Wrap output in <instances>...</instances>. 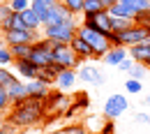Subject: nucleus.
I'll return each instance as SVG.
<instances>
[{
	"label": "nucleus",
	"instance_id": "3",
	"mask_svg": "<svg viewBox=\"0 0 150 134\" xmlns=\"http://www.w3.org/2000/svg\"><path fill=\"white\" fill-rule=\"evenodd\" d=\"M79 35H81V37L90 44V49L95 51V60L104 58V56H106V53L113 49V44L109 42V37H106V35H102V33H97V30H93V28L79 26Z\"/></svg>",
	"mask_w": 150,
	"mask_h": 134
},
{
	"label": "nucleus",
	"instance_id": "25",
	"mask_svg": "<svg viewBox=\"0 0 150 134\" xmlns=\"http://www.w3.org/2000/svg\"><path fill=\"white\" fill-rule=\"evenodd\" d=\"M109 14H111V16H125V19H134V12H132L129 7H125L120 0H118V5H113L111 9H109Z\"/></svg>",
	"mask_w": 150,
	"mask_h": 134
},
{
	"label": "nucleus",
	"instance_id": "45",
	"mask_svg": "<svg viewBox=\"0 0 150 134\" xmlns=\"http://www.w3.org/2000/svg\"><path fill=\"white\" fill-rule=\"evenodd\" d=\"M2 125H5V118L0 116V132H2Z\"/></svg>",
	"mask_w": 150,
	"mask_h": 134
},
{
	"label": "nucleus",
	"instance_id": "23",
	"mask_svg": "<svg viewBox=\"0 0 150 134\" xmlns=\"http://www.w3.org/2000/svg\"><path fill=\"white\" fill-rule=\"evenodd\" d=\"M125 7H129L132 12H134V16L136 14H141V12H150V0H120Z\"/></svg>",
	"mask_w": 150,
	"mask_h": 134
},
{
	"label": "nucleus",
	"instance_id": "36",
	"mask_svg": "<svg viewBox=\"0 0 150 134\" xmlns=\"http://www.w3.org/2000/svg\"><path fill=\"white\" fill-rule=\"evenodd\" d=\"M60 2H62V5H67L76 16H79V14H83V5H86V0H60Z\"/></svg>",
	"mask_w": 150,
	"mask_h": 134
},
{
	"label": "nucleus",
	"instance_id": "31",
	"mask_svg": "<svg viewBox=\"0 0 150 134\" xmlns=\"http://www.w3.org/2000/svg\"><path fill=\"white\" fill-rule=\"evenodd\" d=\"M125 90H127L129 95H139V93L143 90V83H141L139 79H127V81H125Z\"/></svg>",
	"mask_w": 150,
	"mask_h": 134
},
{
	"label": "nucleus",
	"instance_id": "37",
	"mask_svg": "<svg viewBox=\"0 0 150 134\" xmlns=\"http://www.w3.org/2000/svg\"><path fill=\"white\" fill-rule=\"evenodd\" d=\"M14 12H12V7H9V2H0V23H5V21L9 19Z\"/></svg>",
	"mask_w": 150,
	"mask_h": 134
},
{
	"label": "nucleus",
	"instance_id": "30",
	"mask_svg": "<svg viewBox=\"0 0 150 134\" xmlns=\"http://www.w3.org/2000/svg\"><path fill=\"white\" fill-rule=\"evenodd\" d=\"M74 106L79 111H86V109L90 106V95H88V93H76L74 95Z\"/></svg>",
	"mask_w": 150,
	"mask_h": 134
},
{
	"label": "nucleus",
	"instance_id": "18",
	"mask_svg": "<svg viewBox=\"0 0 150 134\" xmlns=\"http://www.w3.org/2000/svg\"><path fill=\"white\" fill-rule=\"evenodd\" d=\"M7 95L12 99V104H21L28 99V93H25V81L23 79H16L12 86H7Z\"/></svg>",
	"mask_w": 150,
	"mask_h": 134
},
{
	"label": "nucleus",
	"instance_id": "13",
	"mask_svg": "<svg viewBox=\"0 0 150 134\" xmlns=\"http://www.w3.org/2000/svg\"><path fill=\"white\" fill-rule=\"evenodd\" d=\"M76 72H79V79L86 81V83H93V86H102L104 83V74L95 65H81Z\"/></svg>",
	"mask_w": 150,
	"mask_h": 134
},
{
	"label": "nucleus",
	"instance_id": "27",
	"mask_svg": "<svg viewBox=\"0 0 150 134\" xmlns=\"http://www.w3.org/2000/svg\"><path fill=\"white\" fill-rule=\"evenodd\" d=\"M9 109H12V99L7 95V88L0 83V116H5Z\"/></svg>",
	"mask_w": 150,
	"mask_h": 134
},
{
	"label": "nucleus",
	"instance_id": "5",
	"mask_svg": "<svg viewBox=\"0 0 150 134\" xmlns=\"http://www.w3.org/2000/svg\"><path fill=\"white\" fill-rule=\"evenodd\" d=\"M143 42H150V26H139V23H134L132 28L118 33V46L132 49V46L143 44Z\"/></svg>",
	"mask_w": 150,
	"mask_h": 134
},
{
	"label": "nucleus",
	"instance_id": "39",
	"mask_svg": "<svg viewBox=\"0 0 150 134\" xmlns=\"http://www.w3.org/2000/svg\"><path fill=\"white\" fill-rule=\"evenodd\" d=\"M134 62H136V60H134L132 56H127L122 62H120V65H118V69H122V72H127V74H129V69L134 67Z\"/></svg>",
	"mask_w": 150,
	"mask_h": 134
},
{
	"label": "nucleus",
	"instance_id": "48",
	"mask_svg": "<svg viewBox=\"0 0 150 134\" xmlns=\"http://www.w3.org/2000/svg\"><path fill=\"white\" fill-rule=\"evenodd\" d=\"M0 2H7V0H0Z\"/></svg>",
	"mask_w": 150,
	"mask_h": 134
},
{
	"label": "nucleus",
	"instance_id": "38",
	"mask_svg": "<svg viewBox=\"0 0 150 134\" xmlns=\"http://www.w3.org/2000/svg\"><path fill=\"white\" fill-rule=\"evenodd\" d=\"M134 23H139V26H150V12L136 14V16H134Z\"/></svg>",
	"mask_w": 150,
	"mask_h": 134
},
{
	"label": "nucleus",
	"instance_id": "9",
	"mask_svg": "<svg viewBox=\"0 0 150 134\" xmlns=\"http://www.w3.org/2000/svg\"><path fill=\"white\" fill-rule=\"evenodd\" d=\"M2 37L12 46V44H35L44 35H42V30H5Z\"/></svg>",
	"mask_w": 150,
	"mask_h": 134
},
{
	"label": "nucleus",
	"instance_id": "20",
	"mask_svg": "<svg viewBox=\"0 0 150 134\" xmlns=\"http://www.w3.org/2000/svg\"><path fill=\"white\" fill-rule=\"evenodd\" d=\"M127 56H129V49H125V46H113L102 60H104V65H109V67H118Z\"/></svg>",
	"mask_w": 150,
	"mask_h": 134
},
{
	"label": "nucleus",
	"instance_id": "42",
	"mask_svg": "<svg viewBox=\"0 0 150 134\" xmlns=\"http://www.w3.org/2000/svg\"><path fill=\"white\" fill-rule=\"evenodd\" d=\"M102 5H104V9L109 12V9H111L113 5H118V0H102Z\"/></svg>",
	"mask_w": 150,
	"mask_h": 134
},
{
	"label": "nucleus",
	"instance_id": "6",
	"mask_svg": "<svg viewBox=\"0 0 150 134\" xmlns=\"http://www.w3.org/2000/svg\"><path fill=\"white\" fill-rule=\"evenodd\" d=\"M28 60H33L39 69L53 65V42L46 39V37H42L39 42H35V44H33V53H30Z\"/></svg>",
	"mask_w": 150,
	"mask_h": 134
},
{
	"label": "nucleus",
	"instance_id": "24",
	"mask_svg": "<svg viewBox=\"0 0 150 134\" xmlns=\"http://www.w3.org/2000/svg\"><path fill=\"white\" fill-rule=\"evenodd\" d=\"M9 49H12V53H14L16 60H28L30 53H33V44H12Z\"/></svg>",
	"mask_w": 150,
	"mask_h": 134
},
{
	"label": "nucleus",
	"instance_id": "19",
	"mask_svg": "<svg viewBox=\"0 0 150 134\" xmlns=\"http://www.w3.org/2000/svg\"><path fill=\"white\" fill-rule=\"evenodd\" d=\"M129 56L136 60V62H141V65H146L150 69V42H143V44H136V46H132L129 49Z\"/></svg>",
	"mask_w": 150,
	"mask_h": 134
},
{
	"label": "nucleus",
	"instance_id": "10",
	"mask_svg": "<svg viewBox=\"0 0 150 134\" xmlns=\"http://www.w3.org/2000/svg\"><path fill=\"white\" fill-rule=\"evenodd\" d=\"M127 106H129L127 97L120 95V93H115V95H111L106 102H104V118H106V120H115L118 116H122L127 111Z\"/></svg>",
	"mask_w": 150,
	"mask_h": 134
},
{
	"label": "nucleus",
	"instance_id": "35",
	"mask_svg": "<svg viewBox=\"0 0 150 134\" xmlns=\"http://www.w3.org/2000/svg\"><path fill=\"white\" fill-rule=\"evenodd\" d=\"M146 74H148V67L141 65V62H134V67L129 69V79H139V81H141Z\"/></svg>",
	"mask_w": 150,
	"mask_h": 134
},
{
	"label": "nucleus",
	"instance_id": "4",
	"mask_svg": "<svg viewBox=\"0 0 150 134\" xmlns=\"http://www.w3.org/2000/svg\"><path fill=\"white\" fill-rule=\"evenodd\" d=\"M51 42H53V39H51ZM53 62L60 65L62 69H79L86 60H81V58L76 56L74 51H72V46H69V44L53 42Z\"/></svg>",
	"mask_w": 150,
	"mask_h": 134
},
{
	"label": "nucleus",
	"instance_id": "33",
	"mask_svg": "<svg viewBox=\"0 0 150 134\" xmlns=\"http://www.w3.org/2000/svg\"><path fill=\"white\" fill-rule=\"evenodd\" d=\"M7 2H9V7H12L14 14H21V12L30 9V0H7Z\"/></svg>",
	"mask_w": 150,
	"mask_h": 134
},
{
	"label": "nucleus",
	"instance_id": "21",
	"mask_svg": "<svg viewBox=\"0 0 150 134\" xmlns=\"http://www.w3.org/2000/svg\"><path fill=\"white\" fill-rule=\"evenodd\" d=\"M60 72H62V67L53 62V65H49V67L39 69V77L37 79H39V81H44L46 86H51V88H53V86H56V81H58V77H60Z\"/></svg>",
	"mask_w": 150,
	"mask_h": 134
},
{
	"label": "nucleus",
	"instance_id": "28",
	"mask_svg": "<svg viewBox=\"0 0 150 134\" xmlns=\"http://www.w3.org/2000/svg\"><path fill=\"white\" fill-rule=\"evenodd\" d=\"M97 12H106L104 5H102V0H86V5H83V14H97Z\"/></svg>",
	"mask_w": 150,
	"mask_h": 134
},
{
	"label": "nucleus",
	"instance_id": "22",
	"mask_svg": "<svg viewBox=\"0 0 150 134\" xmlns=\"http://www.w3.org/2000/svg\"><path fill=\"white\" fill-rule=\"evenodd\" d=\"M21 16H23V23H25V28H28V30H42V28H44V26H42V21H39V16L33 12V9L21 12Z\"/></svg>",
	"mask_w": 150,
	"mask_h": 134
},
{
	"label": "nucleus",
	"instance_id": "1",
	"mask_svg": "<svg viewBox=\"0 0 150 134\" xmlns=\"http://www.w3.org/2000/svg\"><path fill=\"white\" fill-rule=\"evenodd\" d=\"M46 106L44 102H35V99H25L21 104H12V109L7 111V120L12 127L16 130H28V127H37L46 118Z\"/></svg>",
	"mask_w": 150,
	"mask_h": 134
},
{
	"label": "nucleus",
	"instance_id": "8",
	"mask_svg": "<svg viewBox=\"0 0 150 134\" xmlns=\"http://www.w3.org/2000/svg\"><path fill=\"white\" fill-rule=\"evenodd\" d=\"M74 97L62 93V90H51V95L44 99V106H46V113H58V116H65V111L72 106Z\"/></svg>",
	"mask_w": 150,
	"mask_h": 134
},
{
	"label": "nucleus",
	"instance_id": "14",
	"mask_svg": "<svg viewBox=\"0 0 150 134\" xmlns=\"http://www.w3.org/2000/svg\"><path fill=\"white\" fill-rule=\"evenodd\" d=\"M14 69H16V77L25 79V81H33V79L39 77V67L33 60H16L14 62Z\"/></svg>",
	"mask_w": 150,
	"mask_h": 134
},
{
	"label": "nucleus",
	"instance_id": "44",
	"mask_svg": "<svg viewBox=\"0 0 150 134\" xmlns=\"http://www.w3.org/2000/svg\"><path fill=\"white\" fill-rule=\"evenodd\" d=\"M5 46H9V44L5 42V37H0V49H5Z\"/></svg>",
	"mask_w": 150,
	"mask_h": 134
},
{
	"label": "nucleus",
	"instance_id": "34",
	"mask_svg": "<svg viewBox=\"0 0 150 134\" xmlns=\"http://www.w3.org/2000/svg\"><path fill=\"white\" fill-rule=\"evenodd\" d=\"M65 132L67 134H90L83 123H67V125H65Z\"/></svg>",
	"mask_w": 150,
	"mask_h": 134
},
{
	"label": "nucleus",
	"instance_id": "12",
	"mask_svg": "<svg viewBox=\"0 0 150 134\" xmlns=\"http://www.w3.org/2000/svg\"><path fill=\"white\" fill-rule=\"evenodd\" d=\"M76 19V14L67 7V5H62V2H58L56 7L51 9V14H49V19L44 21V28L46 26H56V23H62V21H72Z\"/></svg>",
	"mask_w": 150,
	"mask_h": 134
},
{
	"label": "nucleus",
	"instance_id": "17",
	"mask_svg": "<svg viewBox=\"0 0 150 134\" xmlns=\"http://www.w3.org/2000/svg\"><path fill=\"white\" fill-rule=\"evenodd\" d=\"M76 79H79V72H76V69H62L60 77H58V81H56V88L62 90V93H69L76 86Z\"/></svg>",
	"mask_w": 150,
	"mask_h": 134
},
{
	"label": "nucleus",
	"instance_id": "40",
	"mask_svg": "<svg viewBox=\"0 0 150 134\" xmlns=\"http://www.w3.org/2000/svg\"><path fill=\"white\" fill-rule=\"evenodd\" d=\"M99 134H115V125H113V120H106V123L102 125Z\"/></svg>",
	"mask_w": 150,
	"mask_h": 134
},
{
	"label": "nucleus",
	"instance_id": "2",
	"mask_svg": "<svg viewBox=\"0 0 150 134\" xmlns=\"http://www.w3.org/2000/svg\"><path fill=\"white\" fill-rule=\"evenodd\" d=\"M42 35L46 39L60 42V44H69L79 35V23H76V19H72V21L56 23V26H46V28H42Z\"/></svg>",
	"mask_w": 150,
	"mask_h": 134
},
{
	"label": "nucleus",
	"instance_id": "29",
	"mask_svg": "<svg viewBox=\"0 0 150 134\" xmlns=\"http://www.w3.org/2000/svg\"><path fill=\"white\" fill-rule=\"evenodd\" d=\"M14 62H16V58H14V53H12L9 46L0 49V67H9V65H14Z\"/></svg>",
	"mask_w": 150,
	"mask_h": 134
},
{
	"label": "nucleus",
	"instance_id": "16",
	"mask_svg": "<svg viewBox=\"0 0 150 134\" xmlns=\"http://www.w3.org/2000/svg\"><path fill=\"white\" fill-rule=\"evenodd\" d=\"M69 46H72V51H74L81 60H95V51L90 49V44L81 37V35H76V37L69 42Z\"/></svg>",
	"mask_w": 150,
	"mask_h": 134
},
{
	"label": "nucleus",
	"instance_id": "47",
	"mask_svg": "<svg viewBox=\"0 0 150 134\" xmlns=\"http://www.w3.org/2000/svg\"><path fill=\"white\" fill-rule=\"evenodd\" d=\"M148 125H150V113H148Z\"/></svg>",
	"mask_w": 150,
	"mask_h": 134
},
{
	"label": "nucleus",
	"instance_id": "7",
	"mask_svg": "<svg viewBox=\"0 0 150 134\" xmlns=\"http://www.w3.org/2000/svg\"><path fill=\"white\" fill-rule=\"evenodd\" d=\"M83 19H81V26H86V28H93L97 33H102V35H111L113 33V16L109 12H97V14H81Z\"/></svg>",
	"mask_w": 150,
	"mask_h": 134
},
{
	"label": "nucleus",
	"instance_id": "32",
	"mask_svg": "<svg viewBox=\"0 0 150 134\" xmlns=\"http://www.w3.org/2000/svg\"><path fill=\"white\" fill-rule=\"evenodd\" d=\"M16 79H19V77H16L14 72H9L7 67H0V83H2L5 88H7V86H12V83H14Z\"/></svg>",
	"mask_w": 150,
	"mask_h": 134
},
{
	"label": "nucleus",
	"instance_id": "15",
	"mask_svg": "<svg viewBox=\"0 0 150 134\" xmlns=\"http://www.w3.org/2000/svg\"><path fill=\"white\" fill-rule=\"evenodd\" d=\"M60 0H30V9L35 12L42 21V26H44V21L49 19V14H51V9L56 7Z\"/></svg>",
	"mask_w": 150,
	"mask_h": 134
},
{
	"label": "nucleus",
	"instance_id": "46",
	"mask_svg": "<svg viewBox=\"0 0 150 134\" xmlns=\"http://www.w3.org/2000/svg\"><path fill=\"white\" fill-rule=\"evenodd\" d=\"M143 102H146V104L150 106V95H148V97H143Z\"/></svg>",
	"mask_w": 150,
	"mask_h": 134
},
{
	"label": "nucleus",
	"instance_id": "11",
	"mask_svg": "<svg viewBox=\"0 0 150 134\" xmlns=\"http://www.w3.org/2000/svg\"><path fill=\"white\" fill-rule=\"evenodd\" d=\"M25 93H28V99L44 102L46 97L51 95V86H46V83L39 81V79H33V81H25Z\"/></svg>",
	"mask_w": 150,
	"mask_h": 134
},
{
	"label": "nucleus",
	"instance_id": "41",
	"mask_svg": "<svg viewBox=\"0 0 150 134\" xmlns=\"http://www.w3.org/2000/svg\"><path fill=\"white\" fill-rule=\"evenodd\" d=\"M136 123H146V125H148V113H146V111H139V113H136Z\"/></svg>",
	"mask_w": 150,
	"mask_h": 134
},
{
	"label": "nucleus",
	"instance_id": "43",
	"mask_svg": "<svg viewBox=\"0 0 150 134\" xmlns=\"http://www.w3.org/2000/svg\"><path fill=\"white\" fill-rule=\"evenodd\" d=\"M46 134H67V132H65V127H60V130H53V132H46Z\"/></svg>",
	"mask_w": 150,
	"mask_h": 134
},
{
	"label": "nucleus",
	"instance_id": "26",
	"mask_svg": "<svg viewBox=\"0 0 150 134\" xmlns=\"http://www.w3.org/2000/svg\"><path fill=\"white\" fill-rule=\"evenodd\" d=\"M134 26V19H125V16H113V33H122Z\"/></svg>",
	"mask_w": 150,
	"mask_h": 134
}]
</instances>
